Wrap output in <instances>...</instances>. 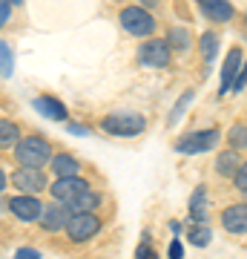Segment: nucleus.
<instances>
[{
	"mask_svg": "<svg viewBox=\"0 0 247 259\" xmlns=\"http://www.w3.org/2000/svg\"><path fill=\"white\" fill-rule=\"evenodd\" d=\"M15 158L20 167H32V170H43L52 161V147L43 136H23L20 144L15 147Z\"/></svg>",
	"mask_w": 247,
	"mask_h": 259,
	"instance_id": "f257e3e1",
	"label": "nucleus"
},
{
	"mask_svg": "<svg viewBox=\"0 0 247 259\" xmlns=\"http://www.w3.org/2000/svg\"><path fill=\"white\" fill-rule=\"evenodd\" d=\"M101 130L118 139H132L146 130V118L141 112H110L107 118H101Z\"/></svg>",
	"mask_w": 247,
	"mask_h": 259,
	"instance_id": "f03ea898",
	"label": "nucleus"
},
{
	"mask_svg": "<svg viewBox=\"0 0 247 259\" xmlns=\"http://www.w3.org/2000/svg\"><path fill=\"white\" fill-rule=\"evenodd\" d=\"M221 141V133L216 127L210 130H192L187 136L175 141V153L181 156H199V153H207V150H216V144Z\"/></svg>",
	"mask_w": 247,
	"mask_h": 259,
	"instance_id": "7ed1b4c3",
	"label": "nucleus"
},
{
	"mask_svg": "<svg viewBox=\"0 0 247 259\" xmlns=\"http://www.w3.org/2000/svg\"><path fill=\"white\" fill-rule=\"evenodd\" d=\"M118 23L124 26L127 35H135V37H150L156 32V18L144 6H127V9H121Z\"/></svg>",
	"mask_w": 247,
	"mask_h": 259,
	"instance_id": "20e7f679",
	"label": "nucleus"
},
{
	"mask_svg": "<svg viewBox=\"0 0 247 259\" xmlns=\"http://www.w3.org/2000/svg\"><path fill=\"white\" fill-rule=\"evenodd\" d=\"M170 61H173V49H170V44H167L164 37H150V40H144L138 47V64L141 66H156V69H161Z\"/></svg>",
	"mask_w": 247,
	"mask_h": 259,
	"instance_id": "39448f33",
	"label": "nucleus"
},
{
	"mask_svg": "<svg viewBox=\"0 0 247 259\" xmlns=\"http://www.w3.org/2000/svg\"><path fill=\"white\" fill-rule=\"evenodd\" d=\"M12 185L18 187L23 196H37L40 190H49V179L43 170H32V167H18L12 173Z\"/></svg>",
	"mask_w": 247,
	"mask_h": 259,
	"instance_id": "423d86ee",
	"label": "nucleus"
},
{
	"mask_svg": "<svg viewBox=\"0 0 247 259\" xmlns=\"http://www.w3.org/2000/svg\"><path fill=\"white\" fill-rule=\"evenodd\" d=\"M92 190V185L86 179L81 176H72V179H55L52 185H49V193H52V202L58 204H69L72 199H78L81 193Z\"/></svg>",
	"mask_w": 247,
	"mask_h": 259,
	"instance_id": "0eeeda50",
	"label": "nucleus"
},
{
	"mask_svg": "<svg viewBox=\"0 0 247 259\" xmlns=\"http://www.w3.org/2000/svg\"><path fill=\"white\" fill-rule=\"evenodd\" d=\"M95 233H101V219L95 213H81V216H72L69 225H66V236L72 242H89Z\"/></svg>",
	"mask_w": 247,
	"mask_h": 259,
	"instance_id": "6e6552de",
	"label": "nucleus"
},
{
	"mask_svg": "<svg viewBox=\"0 0 247 259\" xmlns=\"http://www.w3.org/2000/svg\"><path fill=\"white\" fill-rule=\"evenodd\" d=\"M9 210L15 219L20 222H40V216H43V202L37 199V196H12L9 199Z\"/></svg>",
	"mask_w": 247,
	"mask_h": 259,
	"instance_id": "1a4fd4ad",
	"label": "nucleus"
},
{
	"mask_svg": "<svg viewBox=\"0 0 247 259\" xmlns=\"http://www.w3.org/2000/svg\"><path fill=\"white\" fill-rule=\"evenodd\" d=\"M221 228L233 236H244L247 233V204L238 202V204H227L221 210Z\"/></svg>",
	"mask_w": 247,
	"mask_h": 259,
	"instance_id": "9d476101",
	"label": "nucleus"
},
{
	"mask_svg": "<svg viewBox=\"0 0 247 259\" xmlns=\"http://www.w3.org/2000/svg\"><path fill=\"white\" fill-rule=\"evenodd\" d=\"M69 219H72V213L66 210V204L52 202L49 207H43V216H40V228H43V231H49V233L66 231Z\"/></svg>",
	"mask_w": 247,
	"mask_h": 259,
	"instance_id": "9b49d317",
	"label": "nucleus"
},
{
	"mask_svg": "<svg viewBox=\"0 0 247 259\" xmlns=\"http://www.w3.org/2000/svg\"><path fill=\"white\" fill-rule=\"evenodd\" d=\"M241 66H244V55H241V49H238V47L230 49L227 58H224V66H221V95L233 90V81L238 78Z\"/></svg>",
	"mask_w": 247,
	"mask_h": 259,
	"instance_id": "f8f14e48",
	"label": "nucleus"
},
{
	"mask_svg": "<svg viewBox=\"0 0 247 259\" xmlns=\"http://www.w3.org/2000/svg\"><path fill=\"white\" fill-rule=\"evenodd\" d=\"M199 9H202V15L207 20H213V23H227V20H233V15H236L233 3H227V0H199Z\"/></svg>",
	"mask_w": 247,
	"mask_h": 259,
	"instance_id": "ddd939ff",
	"label": "nucleus"
},
{
	"mask_svg": "<svg viewBox=\"0 0 247 259\" xmlns=\"http://www.w3.org/2000/svg\"><path fill=\"white\" fill-rule=\"evenodd\" d=\"M210 219V202H207V187L199 185L190 196V225H207Z\"/></svg>",
	"mask_w": 247,
	"mask_h": 259,
	"instance_id": "4468645a",
	"label": "nucleus"
},
{
	"mask_svg": "<svg viewBox=\"0 0 247 259\" xmlns=\"http://www.w3.org/2000/svg\"><path fill=\"white\" fill-rule=\"evenodd\" d=\"M49 167H52L55 179H72L81 173V164H78V158L72 153H55L52 161H49Z\"/></svg>",
	"mask_w": 247,
	"mask_h": 259,
	"instance_id": "2eb2a0df",
	"label": "nucleus"
},
{
	"mask_svg": "<svg viewBox=\"0 0 247 259\" xmlns=\"http://www.w3.org/2000/svg\"><path fill=\"white\" fill-rule=\"evenodd\" d=\"M35 110L40 112V115H46V118H55V121H66V118H69L66 107L58 101L55 95H37V98H35Z\"/></svg>",
	"mask_w": 247,
	"mask_h": 259,
	"instance_id": "dca6fc26",
	"label": "nucleus"
},
{
	"mask_svg": "<svg viewBox=\"0 0 247 259\" xmlns=\"http://www.w3.org/2000/svg\"><path fill=\"white\" fill-rule=\"evenodd\" d=\"M238 167H241V158H238L236 150L227 147L224 153H219V156H216V173H219V176L233 179L238 173Z\"/></svg>",
	"mask_w": 247,
	"mask_h": 259,
	"instance_id": "f3484780",
	"label": "nucleus"
},
{
	"mask_svg": "<svg viewBox=\"0 0 247 259\" xmlns=\"http://www.w3.org/2000/svg\"><path fill=\"white\" fill-rule=\"evenodd\" d=\"M95 207H101V193H95V190H86V193H81L78 199H72V202L66 204V210L72 213V216L92 213Z\"/></svg>",
	"mask_w": 247,
	"mask_h": 259,
	"instance_id": "a211bd4d",
	"label": "nucleus"
},
{
	"mask_svg": "<svg viewBox=\"0 0 247 259\" xmlns=\"http://www.w3.org/2000/svg\"><path fill=\"white\" fill-rule=\"evenodd\" d=\"M20 127L15 124V121H9V118H0V150L6 153V150H15L20 144Z\"/></svg>",
	"mask_w": 247,
	"mask_h": 259,
	"instance_id": "6ab92c4d",
	"label": "nucleus"
},
{
	"mask_svg": "<svg viewBox=\"0 0 247 259\" xmlns=\"http://www.w3.org/2000/svg\"><path fill=\"white\" fill-rule=\"evenodd\" d=\"M227 144H230V150H236V153L247 150V124H233V127L227 130Z\"/></svg>",
	"mask_w": 247,
	"mask_h": 259,
	"instance_id": "aec40b11",
	"label": "nucleus"
},
{
	"mask_svg": "<svg viewBox=\"0 0 247 259\" xmlns=\"http://www.w3.org/2000/svg\"><path fill=\"white\" fill-rule=\"evenodd\" d=\"M187 239H190L192 248H207L210 245V228L207 225H190V231H187Z\"/></svg>",
	"mask_w": 247,
	"mask_h": 259,
	"instance_id": "412c9836",
	"label": "nucleus"
},
{
	"mask_svg": "<svg viewBox=\"0 0 247 259\" xmlns=\"http://www.w3.org/2000/svg\"><path fill=\"white\" fill-rule=\"evenodd\" d=\"M167 44H170V49H175V52H187V49H190V35H187V29H184V26L170 29Z\"/></svg>",
	"mask_w": 247,
	"mask_h": 259,
	"instance_id": "4be33fe9",
	"label": "nucleus"
},
{
	"mask_svg": "<svg viewBox=\"0 0 247 259\" xmlns=\"http://www.w3.org/2000/svg\"><path fill=\"white\" fill-rule=\"evenodd\" d=\"M12 72H15V52L6 40H0V75L9 78Z\"/></svg>",
	"mask_w": 247,
	"mask_h": 259,
	"instance_id": "5701e85b",
	"label": "nucleus"
},
{
	"mask_svg": "<svg viewBox=\"0 0 247 259\" xmlns=\"http://www.w3.org/2000/svg\"><path fill=\"white\" fill-rule=\"evenodd\" d=\"M199 47H202L204 61L210 64L213 58H216V49H219V35H216V32H204V35H202V40H199Z\"/></svg>",
	"mask_w": 247,
	"mask_h": 259,
	"instance_id": "b1692460",
	"label": "nucleus"
},
{
	"mask_svg": "<svg viewBox=\"0 0 247 259\" xmlns=\"http://www.w3.org/2000/svg\"><path fill=\"white\" fill-rule=\"evenodd\" d=\"M192 98H195V93H192V90H187V93H184V98H181V101H178V104H175V110L170 112V118H167V121H170V124H175V121L181 118V112L187 110V104H190Z\"/></svg>",
	"mask_w": 247,
	"mask_h": 259,
	"instance_id": "393cba45",
	"label": "nucleus"
},
{
	"mask_svg": "<svg viewBox=\"0 0 247 259\" xmlns=\"http://www.w3.org/2000/svg\"><path fill=\"white\" fill-rule=\"evenodd\" d=\"M233 185L241 190V193H247V161H241V167H238V173L233 176Z\"/></svg>",
	"mask_w": 247,
	"mask_h": 259,
	"instance_id": "a878e982",
	"label": "nucleus"
},
{
	"mask_svg": "<svg viewBox=\"0 0 247 259\" xmlns=\"http://www.w3.org/2000/svg\"><path fill=\"white\" fill-rule=\"evenodd\" d=\"M244 87H247V61H244V66H241V72H238V78L233 81V90H236V93H241Z\"/></svg>",
	"mask_w": 247,
	"mask_h": 259,
	"instance_id": "bb28decb",
	"label": "nucleus"
},
{
	"mask_svg": "<svg viewBox=\"0 0 247 259\" xmlns=\"http://www.w3.org/2000/svg\"><path fill=\"white\" fill-rule=\"evenodd\" d=\"M138 259H156V250L150 242H141V248H138Z\"/></svg>",
	"mask_w": 247,
	"mask_h": 259,
	"instance_id": "cd10ccee",
	"label": "nucleus"
},
{
	"mask_svg": "<svg viewBox=\"0 0 247 259\" xmlns=\"http://www.w3.org/2000/svg\"><path fill=\"white\" fill-rule=\"evenodd\" d=\"M12 18V3L0 0V26H6V20Z\"/></svg>",
	"mask_w": 247,
	"mask_h": 259,
	"instance_id": "c85d7f7f",
	"label": "nucleus"
},
{
	"mask_svg": "<svg viewBox=\"0 0 247 259\" xmlns=\"http://www.w3.org/2000/svg\"><path fill=\"white\" fill-rule=\"evenodd\" d=\"M15 259H40V253H37L35 248H20L18 253H15Z\"/></svg>",
	"mask_w": 247,
	"mask_h": 259,
	"instance_id": "c756f323",
	"label": "nucleus"
},
{
	"mask_svg": "<svg viewBox=\"0 0 247 259\" xmlns=\"http://www.w3.org/2000/svg\"><path fill=\"white\" fill-rule=\"evenodd\" d=\"M184 256V248H181V242L173 239V245H170V259H181Z\"/></svg>",
	"mask_w": 247,
	"mask_h": 259,
	"instance_id": "7c9ffc66",
	"label": "nucleus"
},
{
	"mask_svg": "<svg viewBox=\"0 0 247 259\" xmlns=\"http://www.w3.org/2000/svg\"><path fill=\"white\" fill-rule=\"evenodd\" d=\"M6 187H9V179H6V173H3V170H0V193H3Z\"/></svg>",
	"mask_w": 247,
	"mask_h": 259,
	"instance_id": "2f4dec72",
	"label": "nucleus"
},
{
	"mask_svg": "<svg viewBox=\"0 0 247 259\" xmlns=\"http://www.w3.org/2000/svg\"><path fill=\"white\" fill-rule=\"evenodd\" d=\"M244 20H247V12H244Z\"/></svg>",
	"mask_w": 247,
	"mask_h": 259,
	"instance_id": "473e14b6",
	"label": "nucleus"
},
{
	"mask_svg": "<svg viewBox=\"0 0 247 259\" xmlns=\"http://www.w3.org/2000/svg\"><path fill=\"white\" fill-rule=\"evenodd\" d=\"M244 196H247V193H244ZM244 204H247V202H244Z\"/></svg>",
	"mask_w": 247,
	"mask_h": 259,
	"instance_id": "72a5a7b5",
	"label": "nucleus"
}]
</instances>
